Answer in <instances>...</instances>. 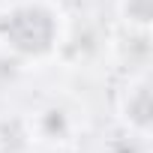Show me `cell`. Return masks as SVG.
I'll use <instances>...</instances> for the list:
<instances>
[{
    "mask_svg": "<svg viewBox=\"0 0 153 153\" xmlns=\"http://www.w3.org/2000/svg\"><path fill=\"white\" fill-rule=\"evenodd\" d=\"M21 120H24V129L33 147L69 150L87 132L90 114L81 96H75L69 90H51L39 96Z\"/></svg>",
    "mask_w": 153,
    "mask_h": 153,
    "instance_id": "cell-2",
    "label": "cell"
},
{
    "mask_svg": "<svg viewBox=\"0 0 153 153\" xmlns=\"http://www.w3.org/2000/svg\"><path fill=\"white\" fill-rule=\"evenodd\" d=\"M9 3H15V0H0V9H3V6H9Z\"/></svg>",
    "mask_w": 153,
    "mask_h": 153,
    "instance_id": "cell-5",
    "label": "cell"
},
{
    "mask_svg": "<svg viewBox=\"0 0 153 153\" xmlns=\"http://www.w3.org/2000/svg\"><path fill=\"white\" fill-rule=\"evenodd\" d=\"M0 153H3V144H0Z\"/></svg>",
    "mask_w": 153,
    "mask_h": 153,
    "instance_id": "cell-6",
    "label": "cell"
},
{
    "mask_svg": "<svg viewBox=\"0 0 153 153\" xmlns=\"http://www.w3.org/2000/svg\"><path fill=\"white\" fill-rule=\"evenodd\" d=\"M114 15H117V27L150 33V27H153V0H117Z\"/></svg>",
    "mask_w": 153,
    "mask_h": 153,
    "instance_id": "cell-4",
    "label": "cell"
},
{
    "mask_svg": "<svg viewBox=\"0 0 153 153\" xmlns=\"http://www.w3.org/2000/svg\"><path fill=\"white\" fill-rule=\"evenodd\" d=\"M66 30L69 12L60 0H15L0 9V57L21 69L57 63Z\"/></svg>",
    "mask_w": 153,
    "mask_h": 153,
    "instance_id": "cell-1",
    "label": "cell"
},
{
    "mask_svg": "<svg viewBox=\"0 0 153 153\" xmlns=\"http://www.w3.org/2000/svg\"><path fill=\"white\" fill-rule=\"evenodd\" d=\"M114 117L117 126L141 141L153 135V96H150V69L123 72V81L114 93Z\"/></svg>",
    "mask_w": 153,
    "mask_h": 153,
    "instance_id": "cell-3",
    "label": "cell"
}]
</instances>
